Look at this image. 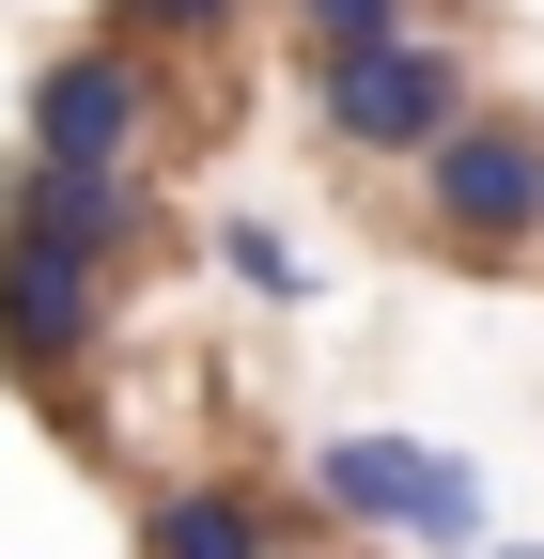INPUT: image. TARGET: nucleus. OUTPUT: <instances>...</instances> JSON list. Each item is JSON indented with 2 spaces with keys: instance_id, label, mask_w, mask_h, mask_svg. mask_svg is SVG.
Here are the masks:
<instances>
[{
  "instance_id": "39448f33",
  "label": "nucleus",
  "mask_w": 544,
  "mask_h": 559,
  "mask_svg": "<svg viewBox=\"0 0 544 559\" xmlns=\"http://www.w3.org/2000/svg\"><path fill=\"white\" fill-rule=\"evenodd\" d=\"M94 358H109V264L32 234V218H0V373L32 404H62Z\"/></svg>"
},
{
  "instance_id": "0eeeda50",
  "label": "nucleus",
  "mask_w": 544,
  "mask_h": 559,
  "mask_svg": "<svg viewBox=\"0 0 544 559\" xmlns=\"http://www.w3.org/2000/svg\"><path fill=\"white\" fill-rule=\"evenodd\" d=\"M141 559H296V528L249 481H156L141 498Z\"/></svg>"
},
{
  "instance_id": "423d86ee",
  "label": "nucleus",
  "mask_w": 544,
  "mask_h": 559,
  "mask_svg": "<svg viewBox=\"0 0 544 559\" xmlns=\"http://www.w3.org/2000/svg\"><path fill=\"white\" fill-rule=\"evenodd\" d=\"M0 218H32V234H62V249L125 264L156 202H141V171H62V156H16V187H0Z\"/></svg>"
},
{
  "instance_id": "20e7f679",
  "label": "nucleus",
  "mask_w": 544,
  "mask_h": 559,
  "mask_svg": "<svg viewBox=\"0 0 544 559\" xmlns=\"http://www.w3.org/2000/svg\"><path fill=\"white\" fill-rule=\"evenodd\" d=\"M156 124H172V62L141 32H79L32 62V156L62 171H156Z\"/></svg>"
},
{
  "instance_id": "9b49d317",
  "label": "nucleus",
  "mask_w": 544,
  "mask_h": 559,
  "mask_svg": "<svg viewBox=\"0 0 544 559\" xmlns=\"http://www.w3.org/2000/svg\"><path fill=\"white\" fill-rule=\"evenodd\" d=\"M498 559H544V544H498Z\"/></svg>"
},
{
  "instance_id": "9d476101",
  "label": "nucleus",
  "mask_w": 544,
  "mask_h": 559,
  "mask_svg": "<svg viewBox=\"0 0 544 559\" xmlns=\"http://www.w3.org/2000/svg\"><path fill=\"white\" fill-rule=\"evenodd\" d=\"M234 16H249V0H109V32H141L156 62H172V47H218Z\"/></svg>"
},
{
  "instance_id": "7ed1b4c3",
  "label": "nucleus",
  "mask_w": 544,
  "mask_h": 559,
  "mask_svg": "<svg viewBox=\"0 0 544 559\" xmlns=\"http://www.w3.org/2000/svg\"><path fill=\"white\" fill-rule=\"evenodd\" d=\"M311 498L374 528V544H421V559H466L483 544V466L436 451V436H389V419H343V436H311Z\"/></svg>"
},
{
  "instance_id": "f03ea898",
  "label": "nucleus",
  "mask_w": 544,
  "mask_h": 559,
  "mask_svg": "<svg viewBox=\"0 0 544 559\" xmlns=\"http://www.w3.org/2000/svg\"><path fill=\"white\" fill-rule=\"evenodd\" d=\"M466 109H498L466 32H389V47H358V62H311V124L343 140L358 171H421Z\"/></svg>"
},
{
  "instance_id": "6e6552de",
  "label": "nucleus",
  "mask_w": 544,
  "mask_h": 559,
  "mask_svg": "<svg viewBox=\"0 0 544 559\" xmlns=\"http://www.w3.org/2000/svg\"><path fill=\"white\" fill-rule=\"evenodd\" d=\"M281 32H296V62H358L389 32H436V0H281Z\"/></svg>"
},
{
  "instance_id": "f257e3e1",
  "label": "nucleus",
  "mask_w": 544,
  "mask_h": 559,
  "mask_svg": "<svg viewBox=\"0 0 544 559\" xmlns=\"http://www.w3.org/2000/svg\"><path fill=\"white\" fill-rule=\"evenodd\" d=\"M404 234L436 264H544V124L498 94L404 171Z\"/></svg>"
},
{
  "instance_id": "f8f14e48",
  "label": "nucleus",
  "mask_w": 544,
  "mask_h": 559,
  "mask_svg": "<svg viewBox=\"0 0 544 559\" xmlns=\"http://www.w3.org/2000/svg\"><path fill=\"white\" fill-rule=\"evenodd\" d=\"M296 559H311V544H296Z\"/></svg>"
},
{
  "instance_id": "1a4fd4ad",
  "label": "nucleus",
  "mask_w": 544,
  "mask_h": 559,
  "mask_svg": "<svg viewBox=\"0 0 544 559\" xmlns=\"http://www.w3.org/2000/svg\"><path fill=\"white\" fill-rule=\"evenodd\" d=\"M218 264L249 280V296H264V311H296V296H311V249H296L281 218H218Z\"/></svg>"
}]
</instances>
